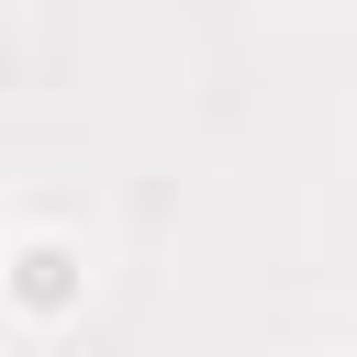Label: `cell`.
Here are the masks:
<instances>
[{"instance_id":"6da1fadb","label":"cell","mask_w":357,"mask_h":357,"mask_svg":"<svg viewBox=\"0 0 357 357\" xmlns=\"http://www.w3.org/2000/svg\"><path fill=\"white\" fill-rule=\"evenodd\" d=\"M11 290H22L33 312H67V301H78V257H67V245H22V257H11Z\"/></svg>"}]
</instances>
